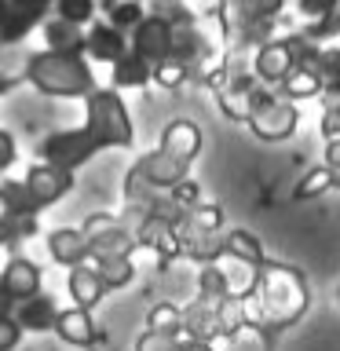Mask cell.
Returning a JSON list of instances; mask_svg holds the SVG:
<instances>
[{
	"label": "cell",
	"mask_w": 340,
	"mask_h": 351,
	"mask_svg": "<svg viewBox=\"0 0 340 351\" xmlns=\"http://www.w3.org/2000/svg\"><path fill=\"white\" fill-rule=\"evenodd\" d=\"M307 307H311V289H307L304 271L282 260L263 263L256 285L245 296L249 329H267V333H282V329L296 326L307 315Z\"/></svg>",
	"instance_id": "1"
},
{
	"label": "cell",
	"mask_w": 340,
	"mask_h": 351,
	"mask_svg": "<svg viewBox=\"0 0 340 351\" xmlns=\"http://www.w3.org/2000/svg\"><path fill=\"white\" fill-rule=\"evenodd\" d=\"M26 77L33 88L44 95H62V99H77V95H92L95 81L92 70L81 55H62V51H40L33 55L26 66Z\"/></svg>",
	"instance_id": "2"
},
{
	"label": "cell",
	"mask_w": 340,
	"mask_h": 351,
	"mask_svg": "<svg viewBox=\"0 0 340 351\" xmlns=\"http://www.w3.org/2000/svg\"><path fill=\"white\" fill-rule=\"evenodd\" d=\"M84 128L95 139V147H132L136 132H132V117L117 92H92L84 110Z\"/></svg>",
	"instance_id": "3"
},
{
	"label": "cell",
	"mask_w": 340,
	"mask_h": 351,
	"mask_svg": "<svg viewBox=\"0 0 340 351\" xmlns=\"http://www.w3.org/2000/svg\"><path fill=\"white\" fill-rule=\"evenodd\" d=\"M84 238H88V249H92V260H103V256H136L139 241H136V227H128L121 216H110V213H92L81 223Z\"/></svg>",
	"instance_id": "4"
},
{
	"label": "cell",
	"mask_w": 340,
	"mask_h": 351,
	"mask_svg": "<svg viewBox=\"0 0 340 351\" xmlns=\"http://www.w3.org/2000/svg\"><path fill=\"white\" fill-rule=\"evenodd\" d=\"M40 161L44 165H55V169H66V172H77L84 161H92L99 147L95 139L88 136V128H66V132H51L48 139H40Z\"/></svg>",
	"instance_id": "5"
},
{
	"label": "cell",
	"mask_w": 340,
	"mask_h": 351,
	"mask_svg": "<svg viewBox=\"0 0 340 351\" xmlns=\"http://www.w3.org/2000/svg\"><path fill=\"white\" fill-rule=\"evenodd\" d=\"M249 125L260 139L267 143H282L296 132V106L282 95H271V92H256V103H252V114H249Z\"/></svg>",
	"instance_id": "6"
},
{
	"label": "cell",
	"mask_w": 340,
	"mask_h": 351,
	"mask_svg": "<svg viewBox=\"0 0 340 351\" xmlns=\"http://www.w3.org/2000/svg\"><path fill=\"white\" fill-rule=\"evenodd\" d=\"M136 241L139 249H147L161 267H169L183 256V241H180V227L169 223L161 216H143L136 223Z\"/></svg>",
	"instance_id": "7"
},
{
	"label": "cell",
	"mask_w": 340,
	"mask_h": 351,
	"mask_svg": "<svg viewBox=\"0 0 340 351\" xmlns=\"http://www.w3.org/2000/svg\"><path fill=\"white\" fill-rule=\"evenodd\" d=\"M26 191L29 197L37 202V208H48L55 205L59 197H66L73 191V172H66V169H55V165H33V169L26 172Z\"/></svg>",
	"instance_id": "8"
},
{
	"label": "cell",
	"mask_w": 340,
	"mask_h": 351,
	"mask_svg": "<svg viewBox=\"0 0 340 351\" xmlns=\"http://www.w3.org/2000/svg\"><path fill=\"white\" fill-rule=\"evenodd\" d=\"M143 180L154 183L158 191H172L175 183H183L186 176H191V165H183V161H175L172 154H165L161 147L158 150H150V154H143V158L132 165Z\"/></svg>",
	"instance_id": "9"
},
{
	"label": "cell",
	"mask_w": 340,
	"mask_h": 351,
	"mask_svg": "<svg viewBox=\"0 0 340 351\" xmlns=\"http://www.w3.org/2000/svg\"><path fill=\"white\" fill-rule=\"evenodd\" d=\"M0 289H4L15 304L29 300V296L40 293V267L29 256L11 252V260L4 263V271H0Z\"/></svg>",
	"instance_id": "10"
},
{
	"label": "cell",
	"mask_w": 340,
	"mask_h": 351,
	"mask_svg": "<svg viewBox=\"0 0 340 351\" xmlns=\"http://www.w3.org/2000/svg\"><path fill=\"white\" fill-rule=\"evenodd\" d=\"M132 51H136L139 59L154 62V66L172 59V26L165 19H143L136 26V44H132Z\"/></svg>",
	"instance_id": "11"
},
{
	"label": "cell",
	"mask_w": 340,
	"mask_h": 351,
	"mask_svg": "<svg viewBox=\"0 0 340 351\" xmlns=\"http://www.w3.org/2000/svg\"><path fill=\"white\" fill-rule=\"evenodd\" d=\"M48 256L55 263H62L66 271L81 267V263H92V249H88L84 230H77V227H55V230H48Z\"/></svg>",
	"instance_id": "12"
},
{
	"label": "cell",
	"mask_w": 340,
	"mask_h": 351,
	"mask_svg": "<svg viewBox=\"0 0 340 351\" xmlns=\"http://www.w3.org/2000/svg\"><path fill=\"white\" fill-rule=\"evenodd\" d=\"M219 307L223 304H212V300L194 296V300L183 307V340H205V344H216L219 340Z\"/></svg>",
	"instance_id": "13"
},
{
	"label": "cell",
	"mask_w": 340,
	"mask_h": 351,
	"mask_svg": "<svg viewBox=\"0 0 340 351\" xmlns=\"http://www.w3.org/2000/svg\"><path fill=\"white\" fill-rule=\"evenodd\" d=\"M161 150L172 154V158L183 161V165H194V158L202 154V128L186 117H175L172 125H165V132H161Z\"/></svg>",
	"instance_id": "14"
},
{
	"label": "cell",
	"mask_w": 340,
	"mask_h": 351,
	"mask_svg": "<svg viewBox=\"0 0 340 351\" xmlns=\"http://www.w3.org/2000/svg\"><path fill=\"white\" fill-rule=\"evenodd\" d=\"M59 311H62V307L55 304L51 293H37V296H29V300L15 304V322L26 329V333H48V329L55 333Z\"/></svg>",
	"instance_id": "15"
},
{
	"label": "cell",
	"mask_w": 340,
	"mask_h": 351,
	"mask_svg": "<svg viewBox=\"0 0 340 351\" xmlns=\"http://www.w3.org/2000/svg\"><path fill=\"white\" fill-rule=\"evenodd\" d=\"M55 337L62 340V344L70 348H92L99 340V329H95V318L92 311H84V307H62L59 311V322H55Z\"/></svg>",
	"instance_id": "16"
},
{
	"label": "cell",
	"mask_w": 340,
	"mask_h": 351,
	"mask_svg": "<svg viewBox=\"0 0 340 351\" xmlns=\"http://www.w3.org/2000/svg\"><path fill=\"white\" fill-rule=\"evenodd\" d=\"M48 4L51 0H8V19H4V29H0V40L4 44L22 40L44 15H48Z\"/></svg>",
	"instance_id": "17"
},
{
	"label": "cell",
	"mask_w": 340,
	"mask_h": 351,
	"mask_svg": "<svg viewBox=\"0 0 340 351\" xmlns=\"http://www.w3.org/2000/svg\"><path fill=\"white\" fill-rule=\"evenodd\" d=\"M66 293H70L73 307H84V311H95L106 296V285L103 278L95 274L92 263H81V267L66 271Z\"/></svg>",
	"instance_id": "18"
},
{
	"label": "cell",
	"mask_w": 340,
	"mask_h": 351,
	"mask_svg": "<svg viewBox=\"0 0 340 351\" xmlns=\"http://www.w3.org/2000/svg\"><path fill=\"white\" fill-rule=\"evenodd\" d=\"M293 70H296V62H293V51H289V44H285V40H271V44H263V48H260V55H256L260 81L282 84Z\"/></svg>",
	"instance_id": "19"
},
{
	"label": "cell",
	"mask_w": 340,
	"mask_h": 351,
	"mask_svg": "<svg viewBox=\"0 0 340 351\" xmlns=\"http://www.w3.org/2000/svg\"><path fill=\"white\" fill-rule=\"evenodd\" d=\"M223 256H227V260H238V263H245V267H252V271H263V263H267V252H263L260 238L252 234V230H245V227H234V230H227Z\"/></svg>",
	"instance_id": "20"
},
{
	"label": "cell",
	"mask_w": 340,
	"mask_h": 351,
	"mask_svg": "<svg viewBox=\"0 0 340 351\" xmlns=\"http://www.w3.org/2000/svg\"><path fill=\"white\" fill-rule=\"evenodd\" d=\"M84 51L92 55V59H103V62H110V66H117L121 59L128 55V48H125V37H121V29H114V26H95L92 33L84 37Z\"/></svg>",
	"instance_id": "21"
},
{
	"label": "cell",
	"mask_w": 340,
	"mask_h": 351,
	"mask_svg": "<svg viewBox=\"0 0 340 351\" xmlns=\"http://www.w3.org/2000/svg\"><path fill=\"white\" fill-rule=\"evenodd\" d=\"M340 186V172H333L329 165H318V169H307L293 186V202H311V197H322L329 191Z\"/></svg>",
	"instance_id": "22"
},
{
	"label": "cell",
	"mask_w": 340,
	"mask_h": 351,
	"mask_svg": "<svg viewBox=\"0 0 340 351\" xmlns=\"http://www.w3.org/2000/svg\"><path fill=\"white\" fill-rule=\"evenodd\" d=\"M256 92H260V88H252L245 77H241V81H234V84H223V92H219V106H223L227 117L249 121L252 103H256Z\"/></svg>",
	"instance_id": "23"
},
{
	"label": "cell",
	"mask_w": 340,
	"mask_h": 351,
	"mask_svg": "<svg viewBox=\"0 0 340 351\" xmlns=\"http://www.w3.org/2000/svg\"><path fill=\"white\" fill-rule=\"evenodd\" d=\"M95 274L103 278L106 293L110 289H125V285H132V278H136V256H103V260H92Z\"/></svg>",
	"instance_id": "24"
},
{
	"label": "cell",
	"mask_w": 340,
	"mask_h": 351,
	"mask_svg": "<svg viewBox=\"0 0 340 351\" xmlns=\"http://www.w3.org/2000/svg\"><path fill=\"white\" fill-rule=\"evenodd\" d=\"M212 230H223V208L212 205V202H202L186 213L183 227H180V238H191V234H212Z\"/></svg>",
	"instance_id": "25"
},
{
	"label": "cell",
	"mask_w": 340,
	"mask_h": 351,
	"mask_svg": "<svg viewBox=\"0 0 340 351\" xmlns=\"http://www.w3.org/2000/svg\"><path fill=\"white\" fill-rule=\"evenodd\" d=\"M197 296H202V300H212V304H223L234 296L227 271L219 267V263H205V267L197 271Z\"/></svg>",
	"instance_id": "26"
},
{
	"label": "cell",
	"mask_w": 340,
	"mask_h": 351,
	"mask_svg": "<svg viewBox=\"0 0 340 351\" xmlns=\"http://www.w3.org/2000/svg\"><path fill=\"white\" fill-rule=\"evenodd\" d=\"M44 40H48V51H62V55H81L84 51V37L77 33L73 22H48L44 26Z\"/></svg>",
	"instance_id": "27"
},
{
	"label": "cell",
	"mask_w": 340,
	"mask_h": 351,
	"mask_svg": "<svg viewBox=\"0 0 340 351\" xmlns=\"http://www.w3.org/2000/svg\"><path fill=\"white\" fill-rule=\"evenodd\" d=\"M147 329L154 333H165V337H180L183 340V307L165 300V304H154L150 315H147Z\"/></svg>",
	"instance_id": "28"
},
{
	"label": "cell",
	"mask_w": 340,
	"mask_h": 351,
	"mask_svg": "<svg viewBox=\"0 0 340 351\" xmlns=\"http://www.w3.org/2000/svg\"><path fill=\"white\" fill-rule=\"evenodd\" d=\"M322 88H326V81L318 77V70H311V66H296V70L282 81V92L289 99H315V95H322Z\"/></svg>",
	"instance_id": "29"
},
{
	"label": "cell",
	"mask_w": 340,
	"mask_h": 351,
	"mask_svg": "<svg viewBox=\"0 0 340 351\" xmlns=\"http://www.w3.org/2000/svg\"><path fill=\"white\" fill-rule=\"evenodd\" d=\"M150 73H154L150 62L139 59L136 51H128L125 59L114 66V84H117V88H143V84L150 81Z\"/></svg>",
	"instance_id": "30"
},
{
	"label": "cell",
	"mask_w": 340,
	"mask_h": 351,
	"mask_svg": "<svg viewBox=\"0 0 340 351\" xmlns=\"http://www.w3.org/2000/svg\"><path fill=\"white\" fill-rule=\"evenodd\" d=\"M186 77H191V66L180 62V59H165L154 66V73H150V81L158 84V88H180Z\"/></svg>",
	"instance_id": "31"
},
{
	"label": "cell",
	"mask_w": 340,
	"mask_h": 351,
	"mask_svg": "<svg viewBox=\"0 0 340 351\" xmlns=\"http://www.w3.org/2000/svg\"><path fill=\"white\" fill-rule=\"evenodd\" d=\"M143 22V8L136 0H125V4H114L110 8V26L114 29H136Z\"/></svg>",
	"instance_id": "32"
},
{
	"label": "cell",
	"mask_w": 340,
	"mask_h": 351,
	"mask_svg": "<svg viewBox=\"0 0 340 351\" xmlns=\"http://www.w3.org/2000/svg\"><path fill=\"white\" fill-rule=\"evenodd\" d=\"M4 230H8L11 245H15V241H29V238L40 234V219L37 216H11L8 223H4Z\"/></svg>",
	"instance_id": "33"
},
{
	"label": "cell",
	"mask_w": 340,
	"mask_h": 351,
	"mask_svg": "<svg viewBox=\"0 0 340 351\" xmlns=\"http://www.w3.org/2000/svg\"><path fill=\"white\" fill-rule=\"evenodd\" d=\"M55 4H59V19L62 22H73V26L88 22V19H92V11H95L92 0H55Z\"/></svg>",
	"instance_id": "34"
},
{
	"label": "cell",
	"mask_w": 340,
	"mask_h": 351,
	"mask_svg": "<svg viewBox=\"0 0 340 351\" xmlns=\"http://www.w3.org/2000/svg\"><path fill=\"white\" fill-rule=\"evenodd\" d=\"M169 194H172V202H175V205H183V208H186V213H191L194 205H202V186H197L194 176H186L183 183H175Z\"/></svg>",
	"instance_id": "35"
},
{
	"label": "cell",
	"mask_w": 340,
	"mask_h": 351,
	"mask_svg": "<svg viewBox=\"0 0 340 351\" xmlns=\"http://www.w3.org/2000/svg\"><path fill=\"white\" fill-rule=\"evenodd\" d=\"M333 33H340V0H333V8H329L322 19H315V26L307 29V37L318 40V37H333Z\"/></svg>",
	"instance_id": "36"
},
{
	"label": "cell",
	"mask_w": 340,
	"mask_h": 351,
	"mask_svg": "<svg viewBox=\"0 0 340 351\" xmlns=\"http://www.w3.org/2000/svg\"><path fill=\"white\" fill-rule=\"evenodd\" d=\"M136 351H180V337H165L154 329H143V337L136 340Z\"/></svg>",
	"instance_id": "37"
},
{
	"label": "cell",
	"mask_w": 340,
	"mask_h": 351,
	"mask_svg": "<svg viewBox=\"0 0 340 351\" xmlns=\"http://www.w3.org/2000/svg\"><path fill=\"white\" fill-rule=\"evenodd\" d=\"M22 337H26V329L15 322V315L0 318V351H15L22 344Z\"/></svg>",
	"instance_id": "38"
},
{
	"label": "cell",
	"mask_w": 340,
	"mask_h": 351,
	"mask_svg": "<svg viewBox=\"0 0 340 351\" xmlns=\"http://www.w3.org/2000/svg\"><path fill=\"white\" fill-rule=\"evenodd\" d=\"M318 77L329 84V81H340V48L337 51H318V62H315Z\"/></svg>",
	"instance_id": "39"
},
{
	"label": "cell",
	"mask_w": 340,
	"mask_h": 351,
	"mask_svg": "<svg viewBox=\"0 0 340 351\" xmlns=\"http://www.w3.org/2000/svg\"><path fill=\"white\" fill-rule=\"evenodd\" d=\"M241 4H245L249 19H271L274 11L282 8V0H241Z\"/></svg>",
	"instance_id": "40"
},
{
	"label": "cell",
	"mask_w": 340,
	"mask_h": 351,
	"mask_svg": "<svg viewBox=\"0 0 340 351\" xmlns=\"http://www.w3.org/2000/svg\"><path fill=\"white\" fill-rule=\"evenodd\" d=\"M15 154H19V147H15V139H11V132L0 128V172H8L11 165H15Z\"/></svg>",
	"instance_id": "41"
},
{
	"label": "cell",
	"mask_w": 340,
	"mask_h": 351,
	"mask_svg": "<svg viewBox=\"0 0 340 351\" xmlns=\"http://www.w3.org/2000/svg\"><path fill=\"white\" fill-rule=\"evenodd\" d=\"M322 136H326V143L329 139H340V106H326V114H322Z\"/></svg>",
	"instance_id": "42"
},
{
	"label": "cell",
	"mask_w": 340,
	"mask_h": 351,
	"mask_svg": "<svg viewBox=\"0 0 340 351\" xmlns=\"http://www.w3.org/2000/svg\"><path fill=\"white\" fill-rule=\"evenodd\" d=\"M300 8H304V15H311V19H322L329 8H333V0H300Z\"/></svg>",
	"instance_id": "43"
},
{
	"label": "cell",
	"mask_w": 340,
	"mask_h": 351,
	"mask_svg": "<svg viewBox=\"0 0 340 351\" xmlns=\"http://www.w3.org/2000/svg\"><path fill=\"white\" fill-rule=\"evenodd\" d=\"M326 165L333 172H340V139H329L326 143Z\"/></svg>",
	"instance_id": "44"
},
{
	"label": "cell",
	"mask_w": 340,
	"mask_h": 351,
	"mask_svg": "<svg viewBox=\"0 0 340 351\" xmlns=\"http://www.w3.org/2000/svg\"><path fill=\"white\" fill-rule=\"evenodd\" d=\"M180 351H216V348L205 344V340H180Z\"/></svg>",
	"instance_id": "45"
},
{
	"label": "cell",
	"mask_w": 340,
	"mask_h": 351,
	"mask_svg": "<svg viewBox=\"0 0 340 351\" xmlns=\"http://www.w3.org/2000/svg\"><path fill=\"white\" fill-rule=\"evenodd\" d=\"M11 315H15V300H11V296L0 289V318H11Z\"/></svg>",
	"instance_id": "46"
},
{
	"label": "cell",
	"mask_w": 340,
	"mask_h": 351,
	"mask_svg": "<svg viewBox=\"0 0 340 351\" xmlns=\"http://www.w3.org/2000/svg\"><path fill=\"white\" fill-rule=\"evenodd\" d=\"M8 219H11V205H8V194L0 191V227H4Z\"/></svg>",
	"instance_id": "47"
},
{
	"label": "cell",
	"mask_w": 340,
	"mask_h": 351,
	"mask_svg": "<svg viewBox=\"0 0 340 351\" xmlns=\"http://www.w3.org/2000/svg\"><path fill=\"white\" fill-rule=\"evenodd\" d=\"M4 19H8V0H0V29H4Z\"/></svg>",
	"instance_id": "48"
},
{
	"label": "cell",
	"mask_w": 340,
	"mask_h": 351,
	"mask_svg": "<svg viewBox=\"0 0 340 351\" xmlns=\"http://www.w3.org/2000/svg\"><path fill=\"white\" fill-rule=\"evenodd\" d=\"M8 245H11V241H8V230H4V227H0V252H4Z\"/></svg>",
	"instance_id": "49"
},
{
	"label": "cell",
	"mask_w": 340,
	"mask_h": 351,
	"mask_svg": "<svg viewBox=\"0 0 340 351\" xmlns=\"http://www.w3.org/2000/svg\"><path fill=\"white\" fill-rule=\"evenodd\" d=\"M337 300H340V285H337Z\"/></svg>",
	"instance_id": "50"
},
{
	"label": "cell",
	"mask_w": 340,
	"mask_h": 351,
	"mask_svg": "<svg viewBox=\"0 0 340 351\" xmlns=\"http://www.w3.org/2000/svg\"><path fill=\"white\" fill-rule=\"evenodd\" d=\"M0 92H4V84H0Z\"/></svg>",
	"instance_id": "51"
}]
</instances>
